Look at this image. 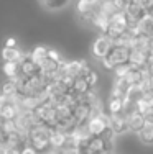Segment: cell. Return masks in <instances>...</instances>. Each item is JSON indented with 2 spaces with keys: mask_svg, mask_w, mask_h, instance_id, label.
Returning a JSON list of instances; mask_svg holds the SVG:
<instances>
[{
  "mask_svg": "<svg viewBox=\"0 0 153 154\" xmlns=\"http://www.w3.org/2000/svg\"><path fill=\"white\" fill-rule=\"evenodd\" d=\"M54 128L48 126L45 123H40L36 126L31 128L30 134H28V144L33 146L38 152H43L46 149H49V139H51V133Z\"/></svg>",
  "mask_w": 153,
  "mask_h": 154,
  "instance_id": "6da1fadb",
  "label": "cell"
},
{
  "mask_svg": "<svg viewBox=\"0 0 153 154\" xmlns=\"http://www.w3.org/2000/svg\"><path fill=\"white\" fill-rule=\"evenodd\" d=\"M129 57H130V49L129 48H122V46H114L112 48V51L109 53V56L105 57L102 62V67L105 69V71L112 72L117 66L120 64H127L129 62Z\"/></svg>",
  "mask_w": 153,
  "mask_h": 154,
  "instance_id": "7a4b0ae2",
  "label": "cell"
},
{
  "mask_svg": "<svg viewBox=\"0 0 153 154\" xmlns=\"http://www.w3.org/2000/svg\"><path fill=\"white\" fill-rule=\"evenodd\" d=\"M112 48H114V41L105 33H99L96 36V39L92 41V45H91V53L97 61H104L112 51Z\"/></svg>",
  "mask_w": 153,
  "mask_h": 154,
  "instance_id": "3957f363",
  "label": "cell"
},
{
  "mask_svg": "<svg viewBox=\"0 0 153 154\" xmlns=\"http://www.w3.org/2000/svg\"><path fill=\"white\" fill-rule=\"evenodd\" d=\"M35 115L38 116L40 122L48 125V126L54 128L56 123H58V108L54 107L51 102H46V103L40 105V107L35 110Z\"/></svg>",
  "mask_w": 153,
  "mask_h": 154,
  "instance_id": "277c9868",
  "label": "cell"
},
{
  "mask_svg": "<svg viewBox=\"0 0 153 154\" xmlns=\"http://www.w3.org/2000/svg\"><path fill=\"white\" fill-rule=\"evenodd\" d=\"M107 125L109 130H112L117 136H123V134L129 133L125 113H117V115H109L107 113Z\"/></svg>",
  "mask_w": 153,
  "mask_h": 154,
  "instance_id": "5b68a950",
  "label": "cell"
},
{
  "mask_svg": "<svg viewBox=\"0 0 153 154\" xmlns=\"http://www.w3.org/2000/svg\"><path fill=\"white\" fill-rule=\"evenodd\" d=\"M125 116H127V126H129V133H132V134H137L140 133V130L145 126V116L142 115L140 112H137V110H133V112H130V113H125Z\"/></svg>",
  "mask_w": 153,
  "mask_h": 154,
  "instance_id": "8992f818",
  "label": "cell"
},
{
  "mask_svg": "<svg viewBox=\"0 0 153 154\" xmlns=\"http://www.w3.org/2000/svg\"><path fill=\"white\" fill-rule=\"evenodd\" d=\"M86 125H87V128H89V131H91L92 136H100V134L109 128L107 113H104V115H97V116H91V120Z\"/></svg>",
  "mask_w": 153,
  "mask_h": 154,
  "instance_id": "52a82bcc",
  "label": "cell"
},
{
  "mask_svg": "<svg viewBox=\"0 0 153 154\" xmlns=\"http://www.w3.org/2000/svg\"><path fill=\"white\" fill-rule=\"evenodd\" d=\"M30 56V53L28 51H21L20 48H7L3 46L2 53H0V57H2V61H15V62H23L27 57Z\"/></svg>",
  "mask_w": 153,
  "mask_h": 154,
  "instance_id": "ba28073f",
  "label": "cell"
},
{
  "mask_svg": "<svg viewBox=\"0 0 153 154\" xmlns=\"http://www.w3.org/2000/svg\"><path fill=\"white\" fill-rule=\"evenodd\" d=\"M68 134H69V138H72L79 146H82V148H87V143H89L91 138H92V134H91L87 125H78V126Z\"/></svg>",
  "mask_w": 153,
  "mask_h": 154,
  "instance_id": "9c48e42d",
  "label": "cell"
},
{
  "mask_svg": "<svg viewBox=\"0 0 153 154\" xmlns=\"http://www.w3.org/2000/svg\"><path fill=\"white\" fill-rule=\"evenodd\" d=\"M127 15V20H129V23H138V21L142 20V18L145 17V7L140 5V3H133V2H129V5H127L125 12H123Z\"/></svg>",
  "mask_w": 153,
  "mask_h": 154,
  "instance_id": "30bf717a",
  "label": "cell"
},
{
  "mask_svg": "<svg viewBox=\"0 0 153 154\" xmlns=\"http://www.w3.org/2000/svg\"><path fill=\"white\" fill-rule=\"evenodd\" d=\"M92 116V110H91V105L86 103V102H79L74 107V118L78 120V125H86Z\"/></svg>",
  "mask_w": 153,
  "mask_h": 154,
  "instance_id": "8fae6325",
  "label": "cell"
},
{
  "mask_svg": "<svg viewBox=\"0 0 153 154\" xmlns=\"http://www.w3.org/2000/svg\"><path fill=\"white\" fill-rule=\"evenodd\" d=\"M129 64L133 69H143L148 66V53L145 51H137V49H130V57H129Z\"/></svg>",
  "mask_w": 153,
  "mask_h": 154,
  "instance_id": "7c38bea8",
  "label": "cell"
},
{
  "mask_svg": "<svg viewBox=\"0 0 153 154\" xmlns=\"http://www.w3.org/2000/svg\"><path fill=\"white\" fill-rule=\"evenodd\" d=\"M69 87L63 80H51V82L46 85V92H48L49 98H54V97H59V95H66L69 94Z\"/></svg>",
  "mask_w": 153,
  "mask_h": 154,
  "instance_id": "4fadbf2b",
  "label": "cell"
},
{
  "mask_svg": "<svg viewBox=\"0 0 153 154\" xmlns=\"http://www.w3.org/2000/svg\"><path fill=\"white\" fill-rule=\"evenodd\" d=\"M105 112L109 115H117V113H123V98L120 97H110L109 95L105 100Z\"/></svg>",
  "mask_w": 153,
  "mask_h": 154,
  "instance_id": "5bb4252c",
  "label": "cell"
},
{
  "mask_svg": "<svg viewBox=\"0 0 153 154\" xmlns=\"http://www.w3.org/2000/svg\"><path fill=\"white\" fill-rule=\"evenodd\" d=\"M30 53V59L35 62V64L41 66L43 62L48 59V46H43V45H38L35 46L31 51H28Z\"/></svg>",
  "mask_w": 153,
  "mask_h": 154,
  "instance_id": "9a60e30c",
  "label": "cell"
},
{
  "mask_svg": "<svg viewBox=\"0 0 153 154\" xmlns=\"http://www.w3.org/2000/svg\"><path fill=\"white\" fill-rule=\"evenodd\" d=\"M109 21H110V18L107 15H104V13H100V12H96L92 15V18H91V25H92L99 33H105V30H107V26H109Z\"/></svg>",
  "mask_w": 153,
  "mask_h": 154,
  "instance_id": "2e32d148",
  "label": "cell"
},
{
  "mask_svg": "<svg viewBox=\"0 0 153 154\" xmlns=\"http://www.w3.org/2000/svg\"><path fill=\"white\" fill-rule=\"evenodd\" d=\"M20 74L25 75V77H33L36 74H40V66L35 64V62L30 59V56H28L23 62H20Z\"/></svg>",
  "mask_w": 153,
  "mask_h": 154,
  "instance_id": "e0dca14e",
  "label": "cell"
},
{
  "mask_svg": "<svg viewBox=\"0 0 153 154\" xmlns=\"http://www.w3.org/2000/svg\"><path fill=\"white\" fill-rule=\"evenodd\" d=\"M68 143V133H63V131H58L56 128L51 133V139H49V148L54 149H61L64 148V144Z\"/></svg>",
  "mask_w": 153,
  "mask_h": 154,
  "instance_id": "ac0fdd59",
  "label": "cell"
},
{
  "mask_svg": "<svg viewBox=\"0 0 153 154\" xmlns=\"http://www.w3.org/2000/svg\"><path fill=\"white\" fill-rule=\"evenodd\" d=\"M2 74L7 77V79H12L20 74V64L15 61H5L2 64Z\"/></svg>",
  "mask_w": 153,
  "mask_h": 154,
  "instance_id": "d6986e66",
  "label": "cell"
},
{
  "mask_svg": "<svg viewBox=\"0 0 153 154\" xmlns=\"http://www.w3.org/2000/svg\"><path fill=\"white\" fill-rule=\"evenodd\" d=\"M138 141L143 143L147 146H153V125H145L143 128L140 130V133L137 134Z\"/></svg>",
  "mask_w": 153,
  "mask_h": 154,
  "instance_id": "ffe728a7",
  "label": "cell"
},
{
  "mask_svg": "<svg viewBox=\"0 0 153 154\" xmlns=\"http://www.w3.org/2000/svg\"><path fill=\"white\" fill-rule=\"evenodd\" d=\"M71 90H72L74 94L84 95V94L87 92V90H91V85H89V82L86 80V77L79 75V77H76V79H74V82H72Z\"/></svg>",
  "mask_w": 153,
  "mask_h": 154,
  "instance_id": "44dd1931",
  "label": "cell"
},
{
  "mask_svg": "<svg viewBox=\"0 0 153 154\" xmlns=\"http://www.w3.org/2000/svg\"><path fill=\"white\" fill-rule=\"evenodd\" d=\"M17 115H18L17 105L8 103V105H2L0 107V118L2 120H15Z\"/></svg>",
  "mask_w": 153,
  "mask_h": 154,
  "instance_id": "7402d4cb",
  "label": "cell"
},
{
  "mask_svg": "<svg viewBox=\"0 0 153 154\" xmlns=\"http://www.w3.org/2000/svg\"><path fill=\"white\" fill-rule=\"evenodd\" d=\"M43 7L46 10H51V12H58V10L64 8V7L69 3V0H40Z\"/></svg>",
  "mask_w": 153,
  "mask_h": 154,
  "instance_id": "603a6c76",
  "label": "cell"
},
{
  "mask_svg": "<svg viewBox=\"0 0 153 154\" xmlns=\"http://www.w3.org/2000/svg\"><path fill=\"white\" fill-rule=\"evenodd\" d=\"M0 94L8 95V97H13V95H17V94H20V92H18L17 85L12 82V80H10V79H5V82H3L2 87H0Z\"/></svg>",
  "mask_w": 153,
  "mask_h": 154,
  "instance_id": "cb8c5ba5",
  "label": "cell"
},
{
  "mask_svg": "<svg viewBox=\"0 0 153 154\" xmlns=\"http://www.w3.org/2000/svg\"><path fill=\"white\" fill-rule=\"evenodd\" d=\"M132 66L127 62V64H120V66H117V67L112 71V75H114V79H123L127 74H129L130 71H132Z\"/></svg>",
  "mask_w": 153,
  "mask_h": 154,
  "instance_id": "d4e9b609",
  "label": "cell"
},
{
  "mask_svg": "<svg viewBox=\"0 0 153 154\" xmlns=\"http://www.w3.org/2000/svg\"><path fill=\"white\" fill-rule=\"evenodd\" d=\"M82 77H86V80L89 82L91 89H96V87H97V84H99V74H97V71H96V69H91V71L87 72L86 75H82Z\"/></svg>",
  "mask_w": 153,
  "mask_h": 154,
  "instance_id": "484cf974",
  "label": "cell"
},
{
  "mask_svg": "<svg viewBox=\"0 0 153 154\" xmlns=\"http://www.w3.org/2000/svg\"><path fill=\"white\" fill-rule=\"evenodd\" d=\"M48 57L54 62H59V64H63V62L66 61L63 57V54H61L58 49H54V48H48Z\"/></svg>",
  "mask_w": 153,
  "mask_h": 154,
  "instance_id": "4316f807",
  "label": "cell"
},
{
  "mask_svg": "<svg viewBox=\"0 0 153 154\" xmlns=\"http://www.w3.org/2000/svg\"><path fill=\"white\" fill-rule=\"evenodd\" d=\"M2 130L5 131V134H10V133H13V131H17L15 120H3L2 122Z\"/></svg>",
  "mask_w": 153,
  "mask_h": 154,
  "instance_id": "83f0119b",
  "label": "cell"
},
{
  "mask_svg": "<svg viewBox=\"0 0 153 154\" xmlns=\"http://www.w3.org/2000/svg\"><path fill=\"white\" fill-rule=\"evenodd\" d=\"M3 154H21V148H15V146H8V144H5Z\"/></svg>",
  "mask_w": 153,
  "mask_h": 154,
  "instance_id": "f1b7e54d",
  "label": "cell"
},
{
  "mask_svg": "<svg viewBox=\"0 0 153 154\" xmlns=\"http://www.w3.org/2000/svg\"><path fill=\"white\" fill-rule=\"evenodd\" d=\"M21 154H40L36 149L33 148V146H30V144H25L23 148H21Z\"/></svg>",
  "mask_w": 153,
  "mask_h": 154,
  "instance_id": "f546056e",
  "label": "cell"
},
{
  "mask_svg": "<svg viewBox=\"0 0 153 154\" xmlns=\"http://www.w3.org/2000/svg\"><path fill=\"white\" fill-rule=\"evenodd\" d=\"M5 46L7 48H18V43H17L15 38H12V36H10V38L5 39Z\"/></svg>",
  "mask_w": 153,
  "mask_h": 154,
  "instance_id": "4dcf8cb0",
  "label": "cell"
},
{
  "mask_svg": "<svg viewBox=\"0 0 153 154\" xmlns=\"http://www.w3.org/2000/svg\"><path fill=\"white\" fill-rule=\"evenodd\" d=\"M40 154H59V149L49 148V149H46V151H43V152H40Z\"/></svg>",
  "mask_w": 153,
  "mask_h": 154,
  "instance_id": "1f68e13d",
  "label": "cell"
},
{
  "mask_svg": "<svg viewBox=\"0 0 153 154\" xmlns=\"http://www.w3.org/2000/svg\"><path fill=\"white\" fill-rule=\"evenodd\" d=\"M148 72H150V77H153V62H148Z\"/></svg>",
  "mask_w": 153,
  "mask_h": 154,
  "instance_id": "d6a6232c",
  "label": "cell"
},
{
  "mask_svg": "<svg viewBox=\"0 0 153 154\" xmlns=\"http://www.w3.org/2000/svg\"><path fill=\"white\" fill-rule=\"evenodd\" d=\"M148 62H153V51L148 53Z\"/></svg>",
  "mask_w": 153,
  "mask_h": 154,
  "instance_id": "836d02e7",
  "label": "cell"
},
{
  "mask_svg": "<svg viewBox=\"0 0 153 154\" xmlns=\"http://www.w3.org/2000/svg\"><path fill=\"white\" fill-rule=\"evenodd\" d=\"M82 154H94V152H91V151H89V149H87V148H86V149H84V151H82Z\"/></svg>",
  "mask_w": 153,
  "mask_h": 154,
  "instance_id": "e575fe53",
  "label": "cell"
}]
</instances>
